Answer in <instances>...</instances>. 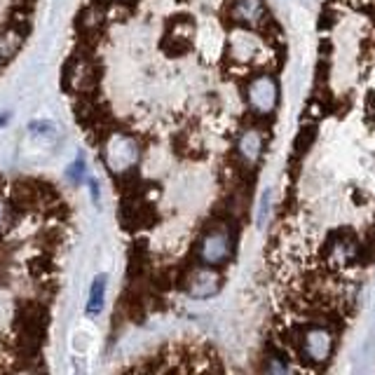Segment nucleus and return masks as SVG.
I'll return each instance as SVG.
<instances>
[{
    "label": "nucleus",
    "instance_id": "5",
    "mask_svg": "<svg viewBox=\"0 0 375 375\" xmlns=\"http://www.w3.org/2000/svg\"><path fill=\"white\" fill-rule=\"evenodd\" d=\"M305 350L312 359H326L328 352H331V333L324 331V328H312L305 336Z\"/></svg>",
    "mask_w": 375,
    "mask_h": 375
},
{
    "label": "nucleus",
    "instance_id": "4",
    "mask_svg": "<svg viewBox=\"0 0 375 375\" xmlns=\"http://www.w3.org/2000/svg\"><path fill=\"white\" fill-rule=\"evenodd\" d=\"M249 101L256 113H270L277 104V85L270 78H256L249 87Z\"/></svg>",
    "mask_w": 375,
    "mask_h": 375
},
{
    "label": "nucleus",
    "instance_id": "9",
    "mask_svg": "<svg viewBox=\"0 0 375 375\" xmlns=\"http://www.w3.org/2000/svg\"><path fill=\"white\" fill-rule=\"evenodd\" d=\"M314 136H317V129H314V127H303L300 134L296 136V141H293V148H296V153H305L307 148H310Z\"/></svg>",
    "mask_w": 375,
    "mask_h": 375
},
{
    "label": "nucleus",
    "instance_id": "2",
    "mask_svg": "<svg viewBox=\"0 0 375 375\" xmlns=\"http://www.w3.org/2000/svg\"><path fill=\"white\" fill-rule=\"evenodd\" d=\"M232 256V237L225 225L211 227L209 232L199 239L197 244V260L199 265H220Z\"/></svg>",
    "mask_w": 375,
    "mask_h": 375
},
{
    "label": "nucleus",
    "instance_id": "11",
    "mask_svg": "<svg viewBox=\"0 0 375 375\" xmlns=\"http://www.w3.org/2000/svg\"><path fill=\"white\" fill-rule=\"evenodd\" d=\"M270 199H272V192L267 190L265 195H263V202H260V211H258V223H263L265 216H267V211H270Z\"/></svg>",
    "mask_w": 375,
    "mask_h": 375
},
{
    "label": "nucleus",
    "instance_id": "1",
    "mask_svg": "<svg viewBox=\"0 0 375 375\" xmlns=\"http://www.w3.org/2000/svg\"><path fill=\"white\" fill-rule=\"evenodd\" d=\"M38 0H0V73L19 57L36 22Z\"/></svg>",
    "mask_w": 375,
    "mask_h": 375
},
{
    "label": "nucleus",
    "instance_id": "6",
    "mask_svg": "<svg viewBox=\"0 0 375 375\" xmlns=\"http://www.w3.org/2000/svg\"><path fill=\"white\" fill-rule=\"evenodd\" d=\"M106 286H108V277L106 274H99L94 277L90 300H87V317H99L104 310V298H106Z\"/></svg>",
    "mask_w": 375,
    "mask_h": 375
},
{
    "label": "nucleus",
    "instance_id": "3",
    "mask_svg": "<svg viewBox=\"0 0 375 375\" xmlns=\"http://www.w3.org/2000/svg\"><path fill=\"white\" fill-rule=\"evenodd\" d=\"M183 289L188 296H192L197 300L211 298V296H216L220 289V277L209 265L195 267V270H190L183 277Z\"/></svg>",
    "mask_w": 375,
    "mask_h": 375
},
{
    "label": "nucleus",
    "instance_id": "12",
    "mask_svg": "<svg viewBox=\"0 0 375 375\" xmlns=\"http://www.w3.org/2000/svg\"><path fill=\"white\" fill-rule=\"evenodd\" d=\"M31 129H40L38 134H52V132H55V125L47 122V120H45V122H33Z\"/></svg>",
    "mask_w": 375,
    "mask_h": 375
},
{
    "label": "nucleus",
    "instance_id": "7",
    "mask_svg": "<svg viewBox=\"0 0 375 375\" xmlns=\"http://www.w3.org/2000/svg\"><path fill=\"white\" fill-rule=\"evenodd\" d=\"M232 17L237 19V22L256 24L260 22V17H263V5H260V0H234Z\"/></svg>",
    "mask_w": 375,
    "mask_h": 375
},
{
    "label": "nucleus",
    "instance_id": "8",
    "mask_svg": "<svg viewBox=\"0 0 375 375\" xmlns=\"http://www.w3.org/2000/svg\"><path fill=\"white\" fill-rule=\"evenodd\" d=\"M237 148H239V155H242L244 160L256 162V157L260 155V148H263V139H260V134L256 129H249L239 136Z\"/></svg>",
    "mask_w": 375,
    "mask_h": 375
},
{
    "label": "nucleus",
    "instance_id": "10",
    "mask_svg": "<svg viewBox=\"0 0 375 375\" xmlns=\"http://www.w3.org/2000/svg\"><path fill=\"white\" fill-rule=\"evenodd\" d=\"M66 178L71 181L73 185H80L85 181V160L78 157L76 162H73L69 169H66Z\"/></svg>",
    "mask_w": 375,
    "mask_h": 375
}]
</instances>
